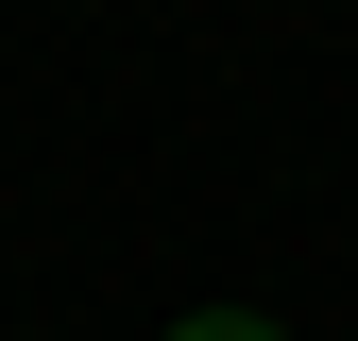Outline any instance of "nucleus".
Wrapping results in <instances>:
<instances>
[{
  "label": "nucleus",
  "instance_id": "f257e3e1",
  "mask_svg": "<svg viewBox=\"0 0 358 341\" xmlns=\"http://www.w3.org/2000/svg\"><path fill=\"white\" fill-rule=\"evenodd\" d=\"M171 341H273V324H256V307H205V324H171Z\"/></svg>",
  "mask_w": 358,
  "mask_h": 341
}]
</instances>
